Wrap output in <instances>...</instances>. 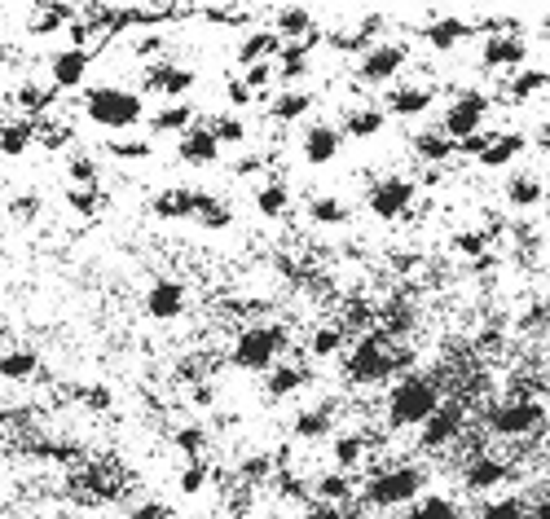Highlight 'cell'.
Returning a JSON list of instances; mask_svg holds the SVG:
<instances>
[{"mask_svg":"<svg viewBox=\"0 0 550 519\" xmlns=\"http://www.w3.org/2000/svg\"><path fill=\"white\" fill-rule=\"evenodd\" d=\"M427 493V471L418 462H396V467H379L361 480L357 506L361 511H405Z\"/></svg>","mask_w":550,"mask_h":519,"instance_id":"cell-1","label":"cell"},{"mask_svg":"<svg viewBox=\"0 0 550 519\" xmlns=\"http://www.w3.org/2000/svg\"><path fill=\"white\" fill-rule=\"evenodd\" d=\"M440 383L427 379V374H405L388 388V401H383V418H388L392 432H418L436 410H440Z\"/></svg>","mask_w":550,"mask_h":519,"instance_id":"cell-2","label":"cell"},{"mask_svg":"<svg viewBox=\"0 0 550 519\" xmlns=\"http://www.w3.org/2000/svg\"><path fill=\"white\" fill-rule=\"evenodd\" d=\"M396 339L388 335L383 326L366 330L348 344V357H344V374L348 383L357 388H379V383H396Z\"/></svg>","mask_w":550,"mask_h":519,"instance_id":"cell-3","label":"cell"},{"mask_svg":"<svg viewBox=\"0 0 550 519\" xmlns=\"http://www.w3.org/2000/svg\"><path fill=\"white\" fill-rule=\"evenodd\" d=\"M286 348H291V330L286 322H251L242 326L229 344V366L251 370V374H269L278 361H286Z\"/></svg>","mask_w":550,"mask_h":519,"instance_id":"cell-4","label":"cell"},{"mask_svg":"<svg viewBox=\"0 0 550 519\" xmlns=\"http://www.w3.org/2000/svg\"><path fill=\"white\" fill-rule=\"evenodd\" d=\"M84 119L110 132H128L146 119V97L124 84H97L84 93Z\"/></svg>","mask_w":550,"mask_h":519,"instance_id":"cell-5","label":"cell"},{"mask_svg":"<svg viewBox=\"0 0 550 519\" xmlns=\"http://www.w3.org/2000/svg\"><path fill=\"white\" fill-rule=\"evenodd\" d=\"M484 427L498 440H528L546 427V405L533 396H506L493 410H484Z\"/></svg>","mask_w":550,"mask_h":519,"instance_id":"cell-6","label":"cell"},{"mask_svg":"<svg viewBox=\"0 0 550 519\" xmlns=\"http://www.w3.org/2000/svg\"><path fill=\"white\" fill-rule=\"evenodd\" d=\"M493 110V97L480 93V88H467V93H458L454 102H449L445 110H440V132H445L449 141H467L476 137V132H484V119H489Z\"/></svg>","mask_w":550,"mask_h":519,"instance_id":"cell-7","label":"cell"},{"mask_svg":"<svg viewBox=\"0 0 550 519\" xmlns=\"http://www.w3.org/2000/svg\"><path fill=\"white\" fill-rule=\"evenodd\" d=\"M471 414H467V401L462 396H449V401H440V410L427 418L423 427H418V449H427V454H440V449L458 445L462 432H467Z\"/></svg>","mask_w":550,"mask_h":519,"instance_id":"cell-8","label":"cell"},{"mask_svg":"<svg viewBox=\"0 0 550 519\" xmlns=\"http://www.w3.org/2000/svg\"><path fill=\"white\" fill-rule=\"evenodd\" d=\"M414 198H418V181H410V176H379L366 190V212L374 220H401L414 207Z\"/></svg>","mask_w":550,"mask_h":519,"instance_id":"cell-9","label":"cell"},{"mask_svg":"<svg viewBox=\"0 0 550 519\" xmlns=\"http://www.w3.org/2000/svg\"><path fill=\"white\" fill-rule=\"evenodd\" d=\"M410 62V44L401 40H374L357 58V80L361 84H392Z\"/></svg>","mask_w":550,"mask_h":519,"instance_id":"cell-10","label":"cell"},{"mask_svg":"<svg viewBox=\"0 0 550 519\" xmlns=\"http://www.w3.org/2000/svg\"><path fill=\"white\" fill-rule=\"evenodd\" d=\"M511 480V462L498 458V454H484V449H471L462 458V489L476 498V493H493Z\"/></svg>","mask_w":550,"mask_h":519,"instance_id":"cell-11","label":"cell"},{"mask_svg":"<svg viewBox=\"0 0 550 519\" xmlns=\"http://www.w3.org/2000/svg\"><path fill=\"white\" fill-rule=\"evenodd\" d=\"M344 128L339 124H308L304 137L295 141L300 146V159L308 163V168H326V163L339 159V150H344Z\"/></svg>","mask_w":550,"mask_h":519,"instance_id":"cell-12","label":"cell"},{"mask_svg":"<svg viewBox=\"0 0 550 519\" xmlns=\"http://www.w3.org/2000/svg\"><path fill=\"white\" fill-rule=\"evenodd\" d=\"M198 84V71L181 62H150L146 66V93H159V97H172V102H185V93Z\"/></svg>","mask_w":550,"mask_h":519,"instance_id":"cell-13","label":"cell"},{"mask_svg":"<svg viewBox=\"0 0 550 519\" xmlns=\"http://www.w3.org/2000/svg\"><path fill=\"white\" fill-rule=\"evenodd\" d=\"M185 308H190L185 282L159 278V282L146 286V313L154 317V322H176V317H185Z\"/></svg>","mask_w":550,"mask_h":519,"instance_id":"cell-14","label":"cell"},{"mask_svg":"<svg viewBox=\"0 0 550 519\" xmlns=\"http://www.w3.org/2000/svg\"><path fill=\"white\" fill-rule=\"evenodd\" d=\"M528 58V40L524 36H484L480 44V66L484 71H520Z\"/></svg>","mask_w":550,"mask_h":519,"instance_id":"cell-15","label":"cell"},{"mask_svg":"<svg viewBox=\"0 0 550 519\" xmlns=\"http://www.w3.org/2000/svg\"><path fill=\"white\" fill-rule=\"evenodd\" d=\"M436 102V88L432 84H392L388 88V97H383V110L396 119H418V115H427Z\"/></svg>","mask_w":550,"mask_h":519,"instance_id":"cell-16","label":"cell"},{"mask_svg":"<svg viewBox=\"0 0 550 519\" xmlns=\"http://www.w3.org/2000/svg\"><path fill=\"white\" fill-rule=\"evenodd\" d=\"M220 150H225V146L216 141L212 124H194L181 141H176V159L190 163V168H207V163H216V159H220Z\"/></svg>","mask_w":550,"mask_h":519,"instance_id":"cell-17","label":"cell"},{"mask_svg":"<svg viewBox=\"0 0 550 519\" xmlns=\"http://www.w3.org/2000/svg\"><path fill=\"white\" fill-rule=\"evenodd\" d=\"M313 383V370L300 366V361H278L269 374H264V401H286V396L304 392Z\"/></svg>","mask_w":550,"mask_h":519,"instance_id":"cell-18","label":"cell"},{"mask_svg":"<svg viewBox=\"0 0 550 519\" xmlns=\"http://www.w3.org/2000/svg\"><path fill=\"white\" fill-rule=\"evenodd\" d=\"M476 36V22L471 18H458V14H440V18H432L423 27V40L432 44L436 53H449V49H458L462 40H471Z\"/></svg>","mask_w":550,"mask_h":519,"instance_id":"cell-19","label":"cell"},{"mask_svg":"<svg viewBox=\"0 0 550 519\" xmlns=\"http://www.w3.org/2000/svg\"><path fill=\"white\" fill-rule=\"evenodd\" d=\"M198 194L203 190H194V185H168V190H159L150 198V212L159 220H194Z\"/></svg>","mask_w":550,"mask_h":519,"instance_id":"cell-20","label":"cell"},{"mask_svg":"<svg viewBox=\"0 0 550 519\" xmlns=\"http://www.w3.org/2000/svg\"><path fill=\"white\" fill-rule=\"evenodd\" d=\"M370 454V436L357 432V427H339L335 436H330V462H335L339 471H357L361 462Z\"/></svg>","mask_w":550,"mask_h":519,"instance_id":"cell-21","label":"cell"},{"mask_svg":"<svg viewBox=\"0 0 550 519\" xmlns=\"http://www.w3.org/2000/svg\"><path fill=\"white\" fill-rule=\"evenodd\" d=\"M84 75H88V49H75L71 44V49H58L49 58V84L58 88V93L62 88H80Z\"/></svg>","mask_w":550,"mask_h":519,"instance_id":"cell-22","label":"cell"},{"mask_svg":"<svg viewBox=\"0 0 550 519\" xmlns=\"http://www.w3.org/2000/svg\"><path fill=\"white\" fill-rule=\"evenodd\" d=\"M339 423H335V401H322V405H308V410L295 414L291 423V436L295 440H326L335 436Z\"/></svg>","mask_w":550,"mask_h":519,"instance_id":"cell-23","label":"cell"},{"mask_svg":"<svg viewBox=\"0 0 550 519\" xmlns=\"http://www.w3.org/2000/svg\"><path fill=\"white\" fill-rule=\"evenodd\" d=\"M313 44H317V31L308 40H291V44H282V53H278V80H286V84H295L300 88V80L308 71H313Z\"/></svg>","mask_w":550,"mask_h":519,"instance_id":"cell-24","label":"cell"},{"mask_svg":"<svg viewBox=\"0 0 550 519\" xmlns=\"http://www.w3.org/2000/svg\"><path fill=\"white\" fill-rule=\"evenodd\" d=\"M282 44H286V40H282L273 27L247 31V36L238 40V62H242V66H256V62H278Z\"/></svg>","mask_w":550,"mask_h":519,"instance_id":"cell-25","label":"cell"},{"mask_svg":"<svg viewBox=\"0 0 550 519\" xmlns=\"http://www.w3.org/2000/svg\"><path fill=\"white\" fill-rule=\"evenodd\" d=\"M357 489L361 484L348 476V471H339V467H330L322 471V476L313 480V498L317 502H330V506H357L352 498H357Z\"/></svg>","mask_w":550,"mask_h":519,"instance_id":"cell-26","label":"cell"},{"mask_svg":"<svg viewBox=\"0 0 550 519\" xmlns=\"http://www.w3.org/2000/svg\"><path fill=\"white\" fill-rule=\"evenodd\" d=\"M383 124H388V110L383 106H348L344 110V137L348 141H370V137H379Z\"/></svg>","mask_w":550,"mask_h":519,"instance_id":"cell-27","label":"cell"},{"mask_svg":"<svg viewBox=\"0 0 550 519\" xmlns=\"http://www.w3.org/2000/svg\"><path fill=\"white\" fill-rule=\"evenodd\" d=\"M528 150V137H524V132H493V137H489V146H484V154H480V168H506V163H515V159H520V154Z\"/></svg>","mask_w":550,"mask_h":519,"instance_id":"cell-28","label":"cell"},{"mask_svg":"<svg viewBox=\"0 0 550 519\" xmlns=\"http://www.w3.org/2000/svg\"><path fill=\"white\" fill-rule=\"evenodd\" d=\"M410 150H414L418 159L427 163V168H445V163L458 154V146H454V141H449L440 128H427V132H418V137L410 141Z\"/></svg>","mask_w":550,"mask_h":519,"instance_id":"cell-29","label":"cell"},{"mask_svg":"<svg viewBox=\"0 0 550 519\" xmlns=\"http://www.w3.org/2000/svg\"><path fill=\"white\" fill-rule=\"evenodd\" d=\"M313 106H317V97L308 93V88H286V93L273 97L264 115H269V119H278V124H295V119H304Z\"/></svg>","mask_w":550,"mask_h":519,"instance_id":"cell-30","label":"cell"},{"mask_svg":"<svg viewBox=\"0 0 550 519\" xmlns=\"http://www.w3.org/2000/svg\"><path fill=\"white\" fill-rule=\"evenodd\" d=\"M339 352H348V330H344V322L313 326V335H308V357L330 361V357H339Z\"/></svg>","mask_w":550,"mask_h":519,"instance_id":"cell-31","label":"cell"},{"mask_svg":"<svg viewBox=\"0 0 550 519\" xmlns=\"http://www.w3.org/2000/svg\"><path fill=\"white\" fill-rule=\"evenodd\" d=\"M40 374V352L36 348H9V352H0V379H9V383H27V379H36Z\"/></svg>","mask_w":550,"mask_h":519,"instance_id":"cell-32","label":"cell"},{"mask_svg":"<svg viewBox=\"0 0 550 519\" xmlns=\"http://www.w3.org/2000/svg\"><path fill=\"white\" fill-rule=\"evenodd\" d=\"M75 18H80V9H71V5H36L27 14V31L31 36H53V31L71 27Z\"/></svg>","mask_w":550,"mask_h":519,"instance_id":"cell-33","label":"cell"},{"mask_svg":"<svg viewBox=\"0 0 550 519\" xmlns=\"http://www.w3.org/2000/svg\"><path fill=\"white\" fill-rule=\"evenodd\" d=\"M36 141H40V124H36V119H14V124L0 128V154H5V159L27 154Z\"/></svg>","mask_w":550,"mask_h":519,"instance_id":"cell-34","label":"cell"},{"mask_svg":"<svg viewBox=\"0 0 550 519\" xmlns=\"http://www.w3.org/2000/svg\"><path fill=\"white\" fill-rule=\"evenodd\" d=\"M502 194H506V203L511 207H537L546 198V185H542V176H533V172H515L511 181L502 185Z\"/></svg>","mask_w":550,"mask_h":519,"instance_id":"cell-35","label":"cell"},{"mask_svg":"<svg viewBox=\"0 0 550 519\" xmlns=\"http://www.w3.org/2000/svg\"><path fill=\"white\" fill-rule=\"evenodd\" d=\"M550 88V71L542 66H524V71H515L511 80H506V97L511 102H533V97H542Z\"/></svg>","mask_w":550,"mask_h":519,"instance_id":"cell-36","label":"cell"},{"mask_svg":"<svg viewBox=\"0 0 550 519\" xmlns=\"http://www.w3.org/2000/svg\"><path fill=\"white\" fill-rule=\"evenodd\" d=\"M273 31L291 44V40H308L313 36V14H308L304 5H282L278 14H273Z\"/></svg>","mask_w":550,"mask_h":519,"instance_id":"cell-37","label":"cell"},{"mask_svg":"<svg viewBox=\"0 0 550 519\" xmlns=\"http://www.w3.org/2000/svg\"><path fill=\"white\" fill-rule=\"evenodd\" d=\"M396 519H462L458 515V502L445 498V493H423L414 506H405Z\"/></svg>","mask_w":550,"mask_h":519,"instance_id":"cell-38","label":"cell"},{"mask_svg":"<svg viewBox=\"0 0 550 519\" xmlns=\"http://www.w3.org/2000/svg\"><path fill=\"white\" fill-rule=\"evenodd\" d=\"M194 102H168V106H163V110H154V115H150V128L154 132H181V137H185V132H190L194 128Z\"/></svg>","mask_w":550,"mask_h":519,"instance_id":"cell-39","label":"cell"},{"mask_svg":"<svg viewBox=\"0 0 550 519\" xmlns=\"http://www.w3.org/2000/svg\"><path fill=\"white\" fill-rule=\"evenodd\" d=\"M194 220L203 229H212V234H220V229H229L234 225V207L225 203V198H216V194H198V212H194Z\"/></svg>","mask_w":550,"mask_h":519,"instance_id":"cell-40","label":"cell"},{"mask_svg":"<svg viewBox=\"0 0 550 519\" xmlns=\"http://www.w3.org/2000/svg\"><path fill=\"white\" fill-rule=\"evenodd\" d=\"M286 207H291V190H286V181H260L256 185V212L264 220L286 216Z\"/></svg>","mask_w":550,"mask_h":519,"instance_id":"cell-41","label":"cell"},{"mask_svg":"<svg viewBox=\"0 0 550 519\" xmlns=\"http://www.w3.org/2000/svg\"><path fill=\"white\" fill-rule=\"evenodd\" d=\"M308 220L322 229H335L348 220V203L339 194H317V198H308Z\"/></svg>","mask_w":550,"mask_h":519,"instance_id":"cell-42","label":"cell"},{"mask_svg":"<svg viewBox=\"0 0 550 519\" xmlns=\"http://www.w3.org/2000/svg\"><path fill=\"white\" fill-rule=\"evenodd\" d=\"M207 484H212V462H207V458H190L181 467V476H176V489H181L185 498H198Z\"/></svg>","mask_w":550,"mask_h":519,"instance_id":"cell-43","label":"cell"},{"mask_svg":"<svg viewBox=\"0 0 550 519\" xmlns=\"http://www.w3.org/2000/svg\"><path fill=\"white\" fill-rule=\"evenodd\" d=\"M476 519H528V502L520 493H506V498H489L476 511Z\"/></svg>","mask_w":550,"mask_h":519,"instance_id":"cell-44","label":"cell"},{"mask_svg":"<svg viewBox=\"0 0 550 519\" xmlns=\"http://www.w3.org/2000/svg\"><path fill=\"white\" fill-rule=\"evenodd\" d=\"M106 203L102 185H66V207H75L80 216H97Z\"/></svg>","mask_w":550,"mask_h":519,"instance_id":"cell-45","label":"cell"},{"mask_svg":"<svg viewBox=\"0 0 550 519\" xmlns=\"http://www.w3.org/2000/svg\"><path fill=\"white\" fill-rule=\"evenodd\" d=\"M172 445L185 454V462H190V458H203V454H207V427H203V423L176 427V432H172Z\"/></svg>","mask_w":550,"mask_h":519,"instance_id":"cell-46","label":"cell"},{"mask_svg":"<svg viewBox=\"0 0 550 519\" xmlns=\"http://www.w3.org/2000/svg\"><path fill=\"white\" fill-rule=\"evenodd\" d=\"M449 247H454L458 256H467V260L489 256V229H458V234L449 238Z\"/></svg>","mask_w":550,"mask_h":519,"instance_id":"cell-47","label":"cell"},{"mask_svg":"<svg viewBox=\"0 0 550 519\" xmlns=\"http://www.w3.org/2000/svg\"><path fill=\"white\" fill-rule=\"evenodd\" d=\"M212 132H216L220 146H242V141H247V124H242L238 110H225V115H216V119H212Z\"/></svg>","mask_w":550,"mask_h":519,"instance_id":"cell-48","label":"cell"},{"mask_svg":"<svg viewBox=\"0 0 550 519\" xmlns=\"http://www.w3.org/2000/svg\"><path fill=\"white\" fill-rule=\"evenodd\" d=\"M66 176H71V185H97L102 181V163H97L93 154H71Z\"/></svg>","mask_w":550,"mask_h":519,"instance_id":"cell-49","label":"cell"},{"mask_svg":"<svg viewBox=\"0 0 550 519\" xmlns=\"http://www.w3.org/2000/svg\"><path fill=\"white\" fill-rule=\"evenodd\" d=\"M106 154L110 159H150L154 146L146 137H119V141H106Z\"/></svg>","mask_w":550,"mask_h":519,"instance_id":"cell-50","label":"cell"},{"mask_svg":"<svg viewBox=\"0 0 550 519\" xmlns=\"http://www.w3.org/2000/svg\"><path fill=\"white\" fill-rule=\"evenodd\" d=\"M273 80H278V66H273V62H256V66H247V71H242V84H247L256 97L269 93Z\"/></svg>","mask_w":550,"mask_h":519,"instance_id":"cell-51","label":"cell"},{"mask_svg":"<svg viewBox=\"0 0 550 519\" xmlns=\"http://www.w3.org/2000/svg\"><path fill=\"white\" fill-rule=\"evenodd\" d=\"M361 506H330V502H313L304 511V519H357Z\"/></svg>","mask_w":550,"mask_h":519,"instance_id":"cell-52","label":"cell"},{"mask_svg":"<svg viewBox=\"0 0 550 519\" xmlns=\"http://www.w3.org/2000/svg\"><path fill=\"white\" fill-rule=\"evenodd\" d=\"M225 97H229V102H234L238 110H247L251 102H256V93L242 84V75H229V80H225Z\"/></svg>","mask_w":550,"mask_h":519,"instance_id":"cell-53","label":"cell"},{"mask_svg":"<svg viewBox=\"0 0 550 519\" xmlns=\"http://www.w3.org/2000/svg\"><path fill=\"white\" fill-rule=\"evenodd\" d=\"M132 519H172V506L163 498H146V502L132 506Z\"/></svg>","mask_w":550,"mask_h":519,"instance_id":"cell-54","label":"cell"},{"mask_svg":"<svg viewBox=\"0 0 550 519\" xmlns=\"http://www.w3.org/2000/svg\"><path fill=\"white\" fill-rule=\"evenodd\" d=\"M84 405H88V410L102 414V410H110V405H115V392H110L106 383H93V388L84 392Z\"/></svg>","mask_w":550,"mask_h":519,"instance_id":"cell-55","label":"cell"},{"mask_svg":"<svg viewBox=\"0 0 550 519\" xmlns=\"http://www.w3.org/2000/svg\"><path fill=\"white\" fill-rule=\"evenodd\" d=\"M40 212V198L36 194H18L14 203H9V216H18V220H31Z\"/></svg>","mask_w":550,"mask_h":519,"instance_id":"cell-56","label":"cell"},{"mask_svg":"<svg viewBox=\"0 0 550 519\" xmlns=\"http://www.w3.org/2000/svg\"><path fill=\"white\" fill-rule=\"evenodd\" d=\"M264 168L260 154H242V159H234V176H256Z\"/></svg>","mask_w":550,"mask_h":519,"instance_id":"cell-57","label":"cell"},{"mask_svg":"<svg viewBox=\"0 0 550 519\" xmlns=\"http://www.w3.org/2000/svg\"><path fill=\"white\" fill-rule=\"evenodd\" d=\"M190 401H194V405H203V410H207V405L216 401V392L207 388V383H194V388H190Z\"/></svg>","mask_w":550,"mask_h":519,"instance_id":"cell-58","label":"cell"},{"mask_svg":"<svg viewBox=\"0 0 550 519\" xmlns=\"http://www.w3.org/2000/svg\"><path fill=\"white\" fill-rule=\"evenodd\" d=\"M159 44H163L159 36H146V40L137 44V53H141V58H150V53H159Z\"/></svg>","mask_w":550,"mask_h":519,"instance_id":"cell-59","label":"cell"},{"mask_svg":"<svg viewBox=\"0 0 550 519\" xmlns=\"http://www.w3.org/2000/svg\"><path fill=\"white\" fill-rule=\"evenodd\" d=\"M537 146H542V150H550V124H542V128H537Z\"/></svg>","mask_w":550,"mask_h":519,"instance_id":"cell-60","label":"cell"},{"mask_svg":"<svg viewBox=\"0 0 550 519\" xmlns=\"http://www.w3.org/2000/svg\"><path fill=\"white\" fill-rule=\"evenodd\" d=\"M5 62H9V49H5V44H0V71H5Z\"/></svg>","mask_w":550,"mask_h":519,"instance_id":"cell-61","label":"cell"},{"mask_svg":"<svg viewBox=\"0 0 550 519\" xmlns=\"http://www.w3.org/2000/svg\"><path fill=\"white\" fill-rule=\"evenodd\" d=\"M9 418H14V414H9V410H5V405H0V427H5V423H9Z\"/></svg>","mask_w":550,"mask_h":519,"instance_id":"cell-62","label":"cell"},{"mask_svg":"<svg viewBox=\"0 0 550 519\" xmlns=\"http://www.w3.org/2000/svg\"><path fill=\"white\" fill-rule=\"evenodd\" d=\"M546 27H550V18H546Z\"/></svg>","mask_w":550,"mask_h":519,"instance_id":"cell-63","label":"cell"}]
</instances>
